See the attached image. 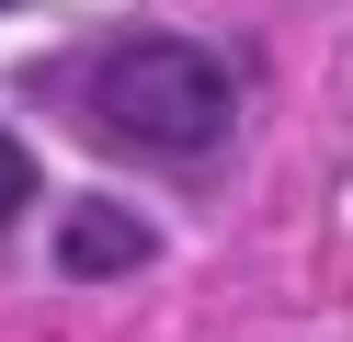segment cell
<instances>
[{
	"label": "cell",
	"mask_w": 353,
	"mask_h": 342,
	"mask_svg": "<svg viewBox=\"0 0 353 342\" xmlns=\"http://www.w3.org/2000/svg\"><path fill=\"white\" fill-rule=\"evenodd\" d=\"M80 126L137 160H216L239 126V91L194 35H125L80 68Z\"/></svg>",
	"instance_id": "6da1fadb"
},
{
	"label": "cell",
	"mask_w": 353,
	"mask_h": 342,
	"mask_svg": "<svg viewBox=\"0 0 353 342\" xmlns=\"http://www.w3.org/2000/svg\"><path fill=\"white\" fill-rule=\"evenodd\" d=\"M57 263H69L80 285H114V274H148V263H160V240H148V217H125V205H69Z\"/></svg>",
	"instance_id": "7a4b0ae2"
},
{
	"label": "cell",
	"mask_w": 353,
	"mask_h": 342,
	"mask_svg": "<svg viewBox=\"0 0 353 342\" xmlns=\"http://www.w3.org/2000/svg\"><path fill=\"white\" fill-rule=\"evenodd\" d=\"M34 205V160H23V137H0V228Z\"/></svg>",
	"instance_id": "3957f363"
}]
</instances>
